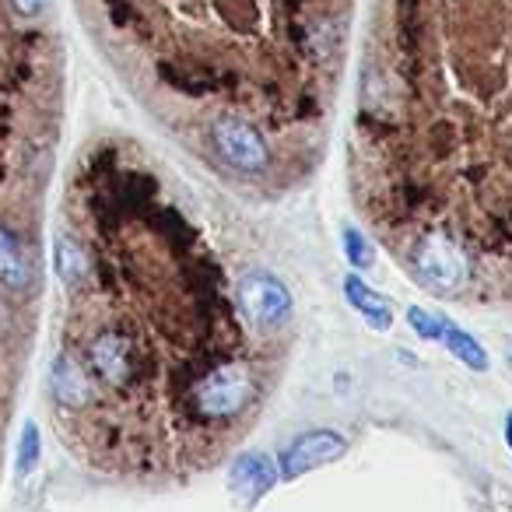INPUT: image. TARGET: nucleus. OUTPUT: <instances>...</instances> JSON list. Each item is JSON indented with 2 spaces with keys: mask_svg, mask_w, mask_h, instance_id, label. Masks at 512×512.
Here are the masks:
<instances>
[{
  "mask_svg": "<svg viewBox=\"0 0 512 512\" xmlns=\"http://www.w3.org/2000/svg\"><path fill=\"white\" fill-rule=\"evenodd\" d=\"M439 341L446 344L449 351H453L456 358H460L463 365H470V369H488V355L481 351V344L474 341L470 334H463L460 327H453V323L442 316V330H439Z\"/></svg>",
  "mask_w": 512,
  "mask_h": 512,
  "instance_id": "nucleus-5",
  "label": "nucleus"
},
{
  "mask_svg": "<svg viewBox=\"0 0 512 512\" xmlns=\"http://www.w3.org/2000/svg\"><path fill=\"white\" fill-rule=\"evenodd\" d=\"M397 36L404 57H414L421 46V18H418V0H397Z\"/></svg>",
  "mask_w": 512,
  "mask_h": 512,
  "instance_id": "nucleus-6",
  "label": "nucleus"
},
{
  "mask_svg": "<svg viewBox=\"0 0 512 512\" xmlns=\"http://www.w3.org/2000/svg\"><path fill=\"white\" fill-rule=\"evenodd\" d=\"M235 225L204 197L95 144L64 193V292L50 414L64 446L127 481H183L225 460L267 411L295 302L264 264H235Z\"/></svg>",
  "mask_w": 512,
  "mask_h": 512,
  "instance_id": "nucleus-1",
  "label": "nucleus"
},
{
  "mask_svg": "<svg viewBox=\"0 0 512 512\" xmlns=\"http://www.w3.org/2000/svg\"><path fill=\"white\" fill-rule=\"evenodd\" d=\"M344 249H348V264H355V267H369V242H365V235L362 232H355V228H348L344 232Z\"/></svg>",
  "mask_w": 512,
  "mask_h": 512,
  "instance_id": "nucleus-9",
  "label": "nucleus"
},
{
  "mask_svg": "<svg viewBox=\"0 0 512 512\" xmlns=\"http://www.w3.org/2000/svg\"><path fill=\"white\" fill-rule=\"evenodd\" d=\"M39 428L36 425H25V435H22V446H18V474H29L32 467L39 463Z\"/></svg>",
  "mask_w": 512,
  "mask_h": 512,
  "instance_id": "nucleus-7",
  "label": "nucleus"
},
{
  "mask_svg": "<svg viewBox=\"0 0 512 512\" xmlns=\"http://www.w3.org/2000/svg\"><path fill=\"white\" fill-rule=\"evenodd\" d=\"M43 4H46V0H15L18 15H25V18L39 15V11H43Z\"/></svg>",
  "mask_w": 512,
  "mask_h": 512,
  "instance_id": "nucleus-10",
  "label": "nucleus"
},
{
  "mask_svg": "<svg viewBox=\"0 0 512 512\" xmlns=\"http://www.w3.org/2000/svg\"><path fill=\"white\" fill-rule=\"evenodd\" d=\"M232 491H239V495H246V505H253L260 495H267V491L274 488V481H278V467H274L271 456H260V453H246L235 460L232 467Z\"/></svg>",
  "mask_w": 512,
  "mask_h": 512,
  "instance_id": "nucleus-3",
  "label": "nucleus"
},
{
  "mask_svg": "<svg viewBox=\"0 0 512 512\" xmlns=\"http://www.w3.org/2000/svg\"><path fill=\"white\" fill-rule=\"evenodd\" d=\"M344 295H348V302L358 309V313L365 316V320L372 323V327H379V330H390V327H393L390 306H386V302L379 299V295L372 292V288L365 285L362 278H355V274H351V278L344 281Z\"/></svg>",
  "mask_w": 512,
  "mask_h": 512,
  "instance_id": "nucleus-4",
  "label": "nucleus"
},
{
  "mask_svg": "<svg viewBox=\"0 0 512 512\" xmlns=\"http://www.w3.org/2000/svg\"><path fill=\"white\" fill-rule=\"evenodd\" d=\"M407 320H411V327L418 330L425 341H439V330H442V316H428L425 309L411 306L407 309Z\"/></svg>",
  "mask_w": 512,
  "mask_h": 512,
  "instance_id": "nucleus-8",
  "label": "nucleus"
},
{
  "mask_svg": "<svg viewBox=\"0 0 512 512\" xmlns=\"http://www.w3.org/2000/svg\"><path fill=\"white\" fill-rule=\"evenodd\" d=\"M341 453H348V439H344V435L330 432V428L302 432L299 439H295L292 446L285 449V456H281V470H278V474L285 477V481H295V477H302L306 470L320 467V463L337 460Z\"/></svg>",
  "mask_w": 512,
  "mask_h": 512,
  "instance_id": "nucleus-2",
  "label": "nucleus"
},
{
  "mask_svg": "<svg viewBox=\"0 0 512 512\" xmlns=\"http://www.w3.org/2000/svg\"><path fill=\"white\" fill-rule=\"evenodd\" d=\"M505 442H509V449H512V414H509V421H505Z\"/></svg>",
  "mask_w": 512,
  "mask_h": 512,
  "instance_id": "nucleus-11",
  "label": "nucleus"
}]
</instances>
